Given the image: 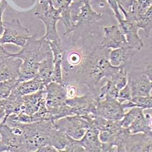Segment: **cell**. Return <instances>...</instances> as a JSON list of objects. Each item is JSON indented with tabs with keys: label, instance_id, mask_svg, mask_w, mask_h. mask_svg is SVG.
<instances>
[{
	"label": "cell",
	"instance_id": "d6a6232c",
	"mask_svg": "<svg viewBox=\"0 0 152 152\" xmlns=\"http://www.w3.org/2000/svg\"><path fill=\"white\" fill-rule=\"evenodd\" d=\"M106 1L109 4L111 9L112 10L115 18L117 20L118 23H119L122 20V18L121 16V13L120 12L119 5L120 4H122V2L120 0H106Z\"/></svg>",
	"mask_w": 152,
	"mask_h": 152
},
{
	"label": "cell",
	"instance_id": "6da1fadb",
	"mask_svg": "<svg viewBox=\"0 0 152 152\" xmlns=\"http://www.w3.org/2000/svg\"><path fill=\"white\" fill-rule=\"evenodd\" d=\"M88 33L85 36H75L81 49V60L65 85H84L88 91L99 96V88L105 81L103 80L111 78L119 71L120 66H114L110 63L109 55L111 49L101 45L100 35Z\"/></svg>",
	"mask_w": 152,
	"mask_h": 152
},
{
	"label": "cell",
	"instance_id": "5bb4252c",
	"mask_svg": "<svg viewBox=\"0 0 152 152\" xmlns=\"http://www.w3.org/2000/svg\"><path fill=\"white\" fill-rule=\"evenodd\" d=\"M152 152V135L130 134L124 144V152Z\"/></svg>",
	"mask_w": 152,
	"mask_h": 152
},
{
	"label": "cell",
	"instance_id": "ac0fdd59",
	"mask_svg": "<svg viewBox=\"0 0 152 152\" xmlns=\"http://www.w3.org/2000/svg\"><path fill=\"white\" fill-rule=\"evenodd\" d=\"M22 63L21 59L9 57L0 62V82L19 79L20 68Z\"/></svg>",
	"mask_w": 152,
	"mask_h": 152
},
{
	"label": "cell",
	"instance_id": "4fadbf2b",
	"mask_svg": "<svg viewBox=\"0 0 152 152\" xmlns=\"http://www.w3.org/2000/svg\"><path fill=\"white\" fill-rule=\"evenodd\" d=\"M124 109L117 99L106 98L100 100L97 116L110 120H120L124 116Z\"/></svg>",
	"mask_w": 152,
	"mask_h": 152
},
{
	"label": "cell",
	"instance_id": "8992f818",
	"mask_svg": "<svg viewBox=\"0 0 152 152\" xmlns=\"http://www.w3.org/2000/svg\"><path fill=\"white\" fill-rule=\"evenodd\" d=\"M95 116L92 115L88 116H68L55 121V126L59 130L65 133L68 136L79 140L92 124V119Z\"/></svg>",
	"mask_w": 152,
	"mask_h": 152
},
{
	"label": "cell",
	"instance_id": "44dd1931",
	"mask_svg": "<svg viewBox=\"0 0 152 152\" xmlns=\"http://www.w3.org/2000/svg\"><path fill=\"white\" fill-rule=\"evenodd\" d=\"M23 96L15 87L12 89L11 94L8 98L0 101L2 107L4 109L5 112L6 116L5 118L12 114L18 115L21 113L23 104Z\"/></svg>",
	"mask_w": 152,
	"mask_h": 152
},
{
	"label": "cell",
	"instance_id": "f1b7e54d",
	"mask_svg": "<svg viewBox=\"0 0 152 152\" xmlns=\"http://www.w3.org/2000/svg\"><path fill=\"white\" fill-rule=\"evenodd\" d=\"M19 83L18 79L9 80L0 82V101L8 98L12 89Z\"/></svg>",
	"mask_w": 152,
	"mask_h": 152
},
{
	"label": "cell",
	"instance_id": "d4e9b609",
	"mask_svg": "<svg viewBox=\"0 0 152 152\" xmlns=\"http://www.w3.org/2000/svg\"><path fill=\"white\" fill-rule=\"evenodd\" d=\"M119 90L116 87V84L110 79H106L99 88V98L102 100L106 98L117 99Z\"/></svg>",
	"mask_w": 152,
	"mask_h": 152
},
{
	"label": "cell",
	"instance_id": "f546056e",
	"mask_svg": "<svg viewBox=\"0 0 152 152\" xmlns=\"http://www.w3.org/2000/svg\"><path fill=\"white\" fill-rule=\"evenodd\" d=\"M131 101L134 104L135 107L145 109L152 108V96H136L132 97Z\"/></svg>",
	"mask_w": 152,
	"mask_h": 152
},
{
	"label": "cell",
	"instance_id": "d590c367",
	"mask_svg": "<svg viewBox=\"0 0 152 152\" xmlns=\"http://www.w3.org/2000/svg\"><path fill=\"white\" fill-rule=\"evenodd\" d=\"M59 151L51 145H46L37 150V152H58Z\"/></svg>",
	"mask_w": 152,
	"mask_h": 152
},
{
	"label": "cell",
	"instance_id": "5b68a950",
	"mask_svg": "<svg viewBox=\"0 0 152 152\" xmlns=\"http://www.w3.org/2000/svg\"><path fill=\"white\" fill-rule=\"evenodd\" d=\"M128 85L132 98L136 96H150L152 88V66H134L128 69Z\"/></svg>",
	"mask_w": 152,
	"mask_h": 152
},
{
	"label": "cell",
	"instance_id": "8fae6325",
	"mask_svg": "<svg viewBox=\"0 0 152 152\" xmlns=\"http://www.w3.org/2000/svg\"><path fill=\"white\" fill-rule=\"evenodd\" d=\"M0 135L4 152H26L23 135L13 132L10 127L0 124Z\"/></svg>",
	"mask_w": 152,
	"mask_h": 152
},
{
	"label": "cell",
	"instance_id": "9c48e42d",
	"mask_svg": "<svg viewBox=\"0 0 152 152\" xmlns=\"http://www.w3.org/2000/svg\"><path fill=\"white\" fill-rule=\"evenodd\" d=\"M99 101L98 94L87 90L84 95L67 99L66 102L72 109L73 115L97 116Z\"/></svg>",
	"mask_w": 152,
	"mask_h": 152
},
{
	"label": "cell",
	"instance_id": "74e56055",
	"mask_svg": "<svg viewBox=\"0 0 152 152\" xmlns=\"http://www.w3.org/2000/svg\"><path fill=\"white\" fill-rule=\"evenodd\" d=\"M11 57V53L7 51L2 45L0 44V62L4 60L5 58Z\"/></svg>",
	"mask_w": 152,
	"mask_h": 152
},
{
	"label": "cell",
	"instance_id": "ffe728a7",
	"mask_svg": "<svg viewBox=\"0 0 152 152\" xmlns=\"http://www.w3.org/2000/svg\"><path fill=\"white\" fill-rule=\"evenodd\" d=\"M99 134L98 129L94 126H92L87 130L84 136L78 140L86 152H102V142L99 138Z\"/></svg>",
	"mask_w": 152,
	"mask_h": 152
},
{
	"label": "cell",
	"instance_id": "ba28073f",
	"mask_svg": "<svg viewBox=\"0 0 152 152\" xmlns=\"http://www.w3.org/2000/svg\"><path fill=\"white\" fill-rule=\"evenodd\" d=\"M4 32L0 37V44H11L22 48L30 37L29 30L16 19L4 22Z\"/></svg>",
	"mask_w": 152,
	"mask_h": 152
},
{
	"label": "cell",
	"instance_id": "7bdbcfd3",
	"mask_svg": "<svg viewBox=\"0 0 152 152\" xmlns=\"http://www.w3.org/2000/svg\"><path fill=\"white\" fill-rule=\"evenodd\" d=\"M2 1V0H0V3H1V2Z\"/></svg>",
	"mask_w": 152,
	"mask_h": 152
},
{
	"label": "cell",
	"instance_id": "7402d4cb",
	"mask_svg": "<svg viewBox=\"0 0 152 152\" xmlns=\"http://www.w3.org/2000/svg\"><path fill=\"white\" fill-rule=\"evenodd\" d=\"M131 134L143 133L152 135V116L149 114L141 113L128 128Z\"/></svg>",
	"mask_w": 152,
	"mask_h": 152
},
{
	"label": "cell",
	"instance_id": "7a4b0ae2",
	"mask_svg": "<svg viewBox=\"0 0 152 152\" xmlns=\"http://www.w3.org/2000/svg\"><path fill=\"white\" fill-rule=\"evenodd\" d=\"M23 130L26 152H37L46 145H51L62 152L67 143V135L59 130L52 120H44L31 123L20 122Z\"/></svg>",
	"mask_w": 152,
	"mask_h": 152
},
{
	"label": "cell",
	"instance_id": "2e32d148",
	"mask_svg": "<svg viewBox=\"0 0 152 152\" xmlns=\"http://www.w3.org/2000/svg\"><path fill=\"white\" fill-rule=\"evenodd\" d=\"M137 52L130 46L111 50L109 55L110 63L114 66H125L129 69L133 65V58Z\"/></svg>",
	"mask_w": 152,
	"mask_h": 152
},
{
	"label": "cell",
	"instance_id": "f35d334b",
	"mask_svg": "<svg viewBox=\"0 0 152 152\" xmlns=\"http://www.w3.org/2000/svg\"><path fill=\"white\" fill-rule=\"evenodd\" d=\"M5 116H6V114H5V110L2 107H1L0 108V124H2V121L4 119Z\"/></svg>",
	"mask_w": 152,
	"mask_h": 152
},
{
	"label": "cell",
	"instance_id": "277c9868",
	"mask_svg": "<svg viewBox=\"0 0 152 152\" xmlns=\"http://www.w3.org/2000/svg\"><path fill=\"white\" fill-rule=\"evenodd\" d=\"M45 104L54 121L68 116H73L71 108L67 105L65 86L51 82L45 87Z\"/></svg>",
	"mask_w": 152,
	"mask_h": 152
},
{
	"label": "cell",
	"instance_id": "83f0119b",
	"mask_svg": "<svg viewBox=\"0 0 152 152\" xmlns=\"http://www.w3.org/2000/svg\"><path fill=\"white\" fill-rule=\"evenodd\" d=\"M143 111V109L138 107L131 108L130 110L124 113L122 119L120 120L121 126L123 128L128 129L131 123L136 119V118Z\"/></svg>",
	"mask_w": 152,
	"mask_h": 152
},
{
	"label": "cell",
	"instance_id": "60d3db41",
	"mask_svg": "<svg viewBox=\"0 0 152 152\" xmlns=\"http://www.w3.org/2000/svg\"><path fill=\"white\" fill-rule=\"evenodd\" d=\"M133 0H128V2H132Z\"/></svg>",
	"mask_w": 152,
	"mask_h": 152
},
{
	"label": "cell",
	"instance_id": "e0dca14e",
	"mask_svg": "<svg viewBox=\"0 0 152 152\" xmlns=\"http://www.w3.org/2000/svg\"><path fill=\"white\" fill-rule=\"evenodd\" d=\"M119 27L124 35L127 43L131 47L135 49L138 52L143 47V43L138 35L139 28L137 22L122 19L119 23Z\"/></svg>",
	"mask_w": 152,
	"mask_h": 152
},
{
	"label": "cell",
	"instance_id": "ab89813d",
	"mask_svg": "<svg viewBox=\"0 0 152 152\" xmlns=\"http://www.w3.org/2000/svg\"><path fill=\"white\" fill-rule=\"evenodd\" d=\"M4 152V147L2 146V142H1V135H0V152Z\"/></svg>",
	"mask_w": 152,
	"mask_h": 152
},
{
	"label": "cell",
	"instance_id": "484cf974",
	"mask_svg": "<svg viewBox=\"0 0 152 152\" xmlns=\"http://www.w3.org/2000/svg\"><path fill=\"white\" fill-rule=\"evenodd\" d=\"M137 24L138 27L145 31V35L149 38L152 29V7L140 18L137 20Z\"/></svg>",
	"mask_w": 152,
	"mask_h": 152
},
{
	"label": "cell",
	"instance_id": "3957f363",
	"mask_svg": "<svg viewBox=\"0 0 152 152\" xmlns=\"http://www.w3.org/2000/svg\"><path fill=\"white\" fill-rule=\"evenodd\" d=\"M37 35L30 36L26 43L18 53H11V56L22 60L20 68L19 83L32 79L37 75L38 66L44 60L54 57L51 48L43 37L37 38Z\"/></svg>",
	"mask_w": 152,
	"mask_h": 152
},
{
	"label": "cell",
	"instance_id": "4316f807",
	"mask_svg": "<svg viewBox=\"0 0 152 152\" xmlns=\"http://www.w3.org/2000/svg\"><path fill=\"white\" fill-rule=\"evenodd\" d=\"M63 53L59 54L54 58V68L51 78V82H55L61 85H63L62 64L63 61Z\"/></svg>",
	"mask_w": 152,
	"mask_h": 152
},
{
	"label": "cell",
	"instance_id": "cb8c5ba5",
	"mask_svg": "<svg viewBox=\"0 0 152 152\" xmlns=\"http://www.w3.org/2000/svg\"><path fill=\"white\" fill-rule=\"evenodd\" d=\"M54 68V62L53 56L44 60L39 65L37 75L43 81L45 87L51 82Z\"/></svg>",
	"mask_w": 152,
	"mask_h": 152
},
{
	"label": "cell",
	"instance_id": "52a82bcc",
	"mask_svg": "<svg viewBox=\"0 0 152 152\" xmlns=\"http://www.w3.org/2000/svg\"><path fill=\"white\" fill-rule=\"evenodd\" d=\"M61 8H56L52 3L46 10H37L35 12V15L43 22L45 25L46 32L43 37L48 44L62 42L56 28L57 23L61 20Z\"/></svg>",
	"mask_w": 152,
	"mask_h": 152
},
{
	"label": "cell",
	"instance_id": "4dcf8cb0",
	"mask_svg": "<svg viewBox=\"0 0 152 152\" xmlns=\"http://www.w3.org/2000/svg\"><path fill=\"white\" fill-rule=\"evenodd\" d=\"M63 152H86V150L77 140L67 135V143Z\"/></svg>",
	"mask_w": 152,
	"mask_h": 152
},
{
	"label": "cell",
	"instance_id": "b9f144b4",
	"mask_svg": "<svg viewBox=\"0 0 152 152\" xmlns=\"http://www.w3.org/2000/svg\"><path fill=\"white\" fill-rule=\"evenodd\" d=\"M2 107V104H1V103L0 102V108Z\"/></svg>",
	"mask_w": 152,
	"mask_h": 152
},
{
	"label": "cell",
	"instance_id": "603a6c76",
	"mask_svg": "<svg viewBox=\"0 0 152 152\" xmlns=\"http://www.w3.org/2000/svg\"><path fill=\"white\" fill-rule=\"evenodd\" d=\"M15 87L22 96H25L44 89L45 87L40 77L37 75L31 79L18 83Z\"/></svg>",
	"mask_w": 152,
	"mask_h": 152
},
{
	"label": "cell",
	"instance_id": "1f68e13d",
	"mask_svg": "<svg viewBox=\"0 0 152 152\" xmlns=\"http://www.w3.org/2000/svg\"><path fill=\"white\" fill-rule=\"evenodd\" d=\"M132 99V94L130 88L128 83L127 85L121 90H120L117 99L121 104L127 101H131Z\"/></svg>",
	"mask_w": 152,
	"mask_h": 152
},
{
	"label": "cell",
	"instance_id": "d6986e66",
	"mask_svg": "<svg viewBox=\"0 0 152 152\" xmlns=\"http://www.w3.org/2000/svg\"><path fill=\"white\" fill-rule=\"evenodd\" d=\"M45 97V89L40 90L30 94L23 96L21 113L33 116L38 111Z\"/></svg>",
	"mask_w": 152,
	"mask_h": 152
},
{
	"label": "cell",
	"instance_id": "7c38bea8",
	"mask_svg": "<svg viewBox=\"0 0 152 152\" xmlns=\"http://www.w3.org/2000/svg\"><path fill=\"white\" fill-rule=\"evenodd\" d=\"M92 124L99 131V138L103 143H111L114 137L122 127L120 120H110L95 116L92 119Z\"/></svg>",
	"mask_w": 152,
	"mask_h": 152
},
{
	"label": "cell",
	"instance_id": "8d00e7d4",
	"mask_svg": "<svg viewBox=\"0 0 152 152\" xmlns=\"http://www.w3.org/2000/svg\"><path fill=\"white\" fill-rule=\"evenodd\" d=\"M52 3V0H39L40 9L38 10L40 11H45L48 8L49 5Z\"/></svg>",
	"mask_w": 152,
	"mask_h": 152
},
{
	"label": "cell",
	"instance_id": "836d02e7",
	"mask_svg": "<svg viewBox=\"0 0 152 152\" xmlns=\"http://www.w3.org/2000/svg\"><path fill=\"white\" fill-rule=\"evenodd\" d=\"M65 86L66 97L67 99L74 98L77 95L78 87L75 84H68Z\"/></svg>",
	"mask_w": 152,
	"mask_h": 152
},
{
	"label": "cell",
	"instance_id": "30bf717a",
	"mask_svg": "<svg viewBox=\"0 0 152 152\" xmlns=\"http://www.w3.org/2000/svg\"><path fill=\"white\" fill-rule=\"evenodd\" d=\"M103 16L102 13L94 11L90 5V0H87L76 14L71 16L72 32L83 30L98 22Z\"/></svg>",
	"mask_w": 152,
	"mask_h": 152
},
{
	"label": "cell",
	"instance_id": "9a60e30c",
	"mask_svg": "<svg viewBox=\"0 0 152 152\" xmlns=\"http://www.w3.org/2000/svg\"><path fill=\"white\" fill-rule=\"evenodd\" d=\"M104 36L100 44L106 48L115 49L129 46L124 35L121 32L118 26L113 25L103 28Z\"/></svg>",
	"mask_w": 152,
	"mask_h": 152
},
{
	"label": "cell",
	"instance_id": "e575fe53",
	"mask_svg": "<svg viewBox=\"0 0 152 152\" xmlns=\"http://www.w3.org/2000/svg\"><path fill=\"white\" fill-rule=\"evenodd\" d=\"M8 6V3L5 0H2L0 3V37L4 32V21L2 20V15Z\"/></svg>",
	"mask_w": 152,
	"mask_h": 152
}]
</instances>
